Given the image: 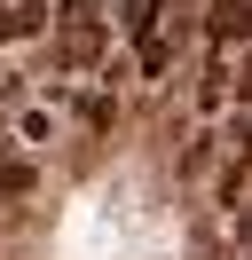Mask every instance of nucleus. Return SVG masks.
<instances>
[{
	"label": "nucleus",
	"instance_id": "obj_1",
	"mask_svg": "<svg viewBox=\"0 0 252 260\" xmlns=\"http://www.w3.org/2000/svg\"><path fill=\"white\" fill-rule=\"evenodd\" d=\"M103 63V24H71L55 40V71H94Z\"/></svg>",
	"mask_w": 252,
	"mask_h": 260
},
{
	"label": "nucleus",
	"instance_id": "obj_2",
	"mask_svg": "<svg viewBox=\"0 0 252 260\" xmlns=\"http://www.w3.org/2000/svg\"><path fill=\"white\" fill-rule=\"evenodd\" d=\"M244 16H252V0H213V40H220V48H236Z\"/></svg>",
	"mask_w": 252,
	"mask_h": 260
},
{
	"label": "nucleus",
	"instance_id": "obj_3",
	"mask_svg": "<svg viewBox=\"0 0 252 260\" xmlns=\"http://www.w3.org/2000/svg\"><path fill=\"white\" fill-rule=\"evenodd\" d=\"M40 24H47V8H40V0H24V8H8V16H0V40H32Z\"/></svg>",
	"mask_w": 252,
	"mask_h": 260
},
{
	"label": "nucleus",
	"instance_id": "obj_4",
	"mask_svg": "<svg viewBox=\"0 0 252 260\" xmlns=\"http://www.w3.org/2000/svg\"><path fill=\"white\" fill-rule=\"evenodd\" d=\"M118 24H126V40H150V24H158V0H118Z\"/></svg>",
	"mask_w": 252,
	"mask_h": 260
},
{
	"label": "nucleus",
	"instance_id": "obj_5",
	"mask_svg": "<svg viewBox=\"0 0 252 260\" xmlns=\"http://www.w3.org/2000/svg\"><path fill=\"white\" fill-rule=\"evenodd\" d=\"M32 189V166L24 158H0V197H24Z\"/></svg>",
	"mask_w": 252,
	"mask_h": 260
},
{
	"label": "nucleus",
	"instance_id": "obj_6",
	"mask_svg": "<svg viewBox=\"0 0 252 260\" xmlns=\"http://www.w3.org/2000/svg\"><path fill=\"white\" fill-rule=\"evenodd\" d=\"M103 16V0H63V24H94Z\"/></svg>",
	"mask_w": 252,
	"mask_h": 260
}]
</instances>
